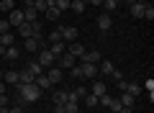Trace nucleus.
Instances as JSON below:
<instances>
[{
  "label": "nucleus",
  "mask_w": 154,
  "mask_h": 113,
  "mask_svg": "<svg viewBox=\"0 0 154 113\" xmlns=\"http://www.w3.org/2000/svg\"><path fill=\"white\" fill-rule=\"evenodd\" d=\"M54 59H57V57L49 52V49H38V57H36V62H38L41 67H44V70H49V67L54 64Z\"/></svg>",
  "instance_id": "1"
},
{
  "label": "nucleus",
  "mask_w": 154,
  "mask_h": 113,
  "mask_svg": "<svg viewBox=\"0 0 154 113\" xmlns=\"http://www.w3.org/2000/svg\"><path fill=\"white\" fill-rule=\"evenodd\" d=\"M46 77H49L51 85H57V82L64 80V70H59V67H49V70H46Z\"/></svg>",
  "instance_id": "2"
},
{
  "label": "nucleus",
  "mask_w": 154,
  "mask_h": 113,
  "mask_svg": "<svg viewBox=\"0 0 154 113\" xmlns=\"http://www.w3.org/2000/svg\"><path fill=\"white\" fill-rule=\"evenodd\" d=\"M8 23L18 28V26H21V23H23V11H16V8H13V11L8 13Z\"/></svg>",
  "instance_id": "3"
},
{
  "label": "nucleus",
  "mask_w": 154,
  "mask_h": 113,
  "mask_svg": "<svg viewBox=\"0 0 154 113\" xmlns=\"http://www.w3.org/2000/svg\"><path fill=\"white\" fill-rule=\"evenodd\" d=\"M77 26H62V39H67V41H77Z\"/></svg>",
  "instance_id": "4"
},
{
  "label": "nucleus",
  "mask_w": 154,
  "mask_h": 113,
  "mask_svg": "<svg viewBox=\"0 0 154 113\" xmlns=\"http://www.w3.org/2000/svg\"><path fill=\"white\" fill-rule=\"evenodd\" d=\"M80 70H82V77H98V64L82 62V64H80Z\"/></svg>",
  "instance_id": "5"
},
{
  "label": "nucleus",
  "mask_w": 154,
  "mask_h": 113,
  "mask_svg": "<svg viewBox=\"0 0 154 113\" xmlns=\"http://www.w3.org/2000/svg\"><path fill=\"white\" fill-rule=\"evenodd\" d=\"M67 52H69L72 57H82V54L88 52V49H85V46H82L80 41H69V46H67Z\"/></svg>",
  "instance_id": "6"
},
{
  "label": "nucleus",
  "mask_w": 154,
  "mask_h": 113,
  "mask_svg": "<svg viewBox=\"0 0 154 113\" xmlns=\"http://www.w3.org/2000/svg\"><path fill=\"white\" fill-rule=\"evenodd\" d=\"M80 59H82V62H90V64H98V62L103 59V54H100V52H85Z\"/></svg>",
  "instance_id": "7"
},
{
  "label": "nucleus",
  "mask_w": 154,
  "mask_h": 113,
  "mask_svg": "<svg viewBox=\"0 0 154 113\" xmlns=\"http://www.w3.org/2000/svg\"><path fill=\"white\" fill-rule=\"evenodd\" d=\"M69 67H75V57H72L69 52H64L62 59H59V70H69Z\"/></svg>",
  "instance_id": "8"
},
{
  "label": "nucleus",
  "mask_w": 154,
  "mask_h": 113,
  "mask_svg": "<svg viewBox=\"0 0 154 113\" xmlns=\"http://www.w3.org/2000/svg\"><path fill=\"white\" fill-rule=\"evenodd\" d=\"M110 26H113V18H110V13H105V16H98V28H100V31H108Z\"/></svg>",
  "instance_id": "9"
},
{
  "label": "nucleus",
  "mask_w": 154,
  "mask_h": 113,
  "mask_svg": "<svg viewBox=\"0 0 154 113\" xmlns=\"http://www.w3.org/2000/svg\"><path fill=\"white\" fill-rule=\"evenodd\" d=\"M90 93H93V95H98V98H103L105 93H108V87H105L103 80H95V82H93V90H90Z\"/></svg>",
  "instance_id": "10"
},
{
  "label": "nucleus",
  "mask_w": 154,
  "mask_h": 113,
  "mask_svg": "<svg viewBox=\"0 0 154 113\" xmlns=\"http://www.w3.org/2000/svg\"><path fill=\"white\" fill-rule=\"evenodd\" d=\"M69 100V93H64V90H57L54 95H51V103L54 105H62V103H67Z\"/></svg>",
  "instance_id": "11"
},
{
  "label": "nucleus",
  "mask_w": 154,
  "mask_h": 113,
  "mask_svg": "<svg viewBox=\"0 0 154 113\" xmlns=\"http://www.w3.org/2000/svg\"><path fill=\"white\" fill-rule=\"evenodd\" d=\"M26 70H28V72H31V75H33V77H38V75H44V67L38 64V62H36V59H33V62H28V64H26Z\"/></svg>",
  "instance_id": "12"
},
{
  "label": "nucleus",
  "mask_w": 154,
  "mask_h": 113,
  "mask_svg": "<svg viewBox=\"0 0 154 113\" xmlns=\"http://www.w3.org/2000/svg\"><path fill=\"white\" fill-rule=\"evenodd\" d=\"M33 82H36V87H41V90H49V87H51V82H49V77H46V72H44V75H38V77H33Z\"/></svg>",
  "instance_id": "13"
},
{
  "label": "nucleus",
  "mask_w": 154,
  "mask_h": 113,
  "mask_svg": "<svg viewBox=\"0 0 154 113\" xmlns=\"http://www.w3.org/2000/svg\"><path fill=\"white\" fill-rule=\"evenodd\" d=\"M18 36H23V39H31V36H33V28H31V23H26V21H23L21 26H18Z\"/></svg>",
  "instance_id": "14"
},
{
  "label": "nucleus",
  "mask_w": 154,
  "mask_h": 113,
  "mask_svg": "<svg viewBox=\"0 0 154 113\" xmlns=\"http://www.w3.org/2000/svg\"><path fill=\"white\" fill-rule=\"evenodd\" d=\"M36 18H38V13H36V8H33V5H28L26 11H23V21H26V23H33Z\"/></svg>",
  "instance_id": "15"
},
{
  "label": "nucleus",
  "mask_w": 154,
  "mask_h": 113,
  "mask_svg": "<svg viewBox=\"0 0 154 113\" xmlns=\"http://www.w3.org/2000/svg\"><path fill=\"white\" fill-rule=\"evenodd\" d=\"M98 64H100V67H98V72H103V75H110V72L116 70V67H113V62H110V59H100Z\"/></svg>",
  "instance_id": "16"
},
{
  "label": "nucleus",
  "mask_w": 154,
  "mask_h": 113,
  "mask_svg": "<svg viewBox=\"0 0 154 113\" xmlns=\"http://www.w3.org/2000/svg\"><path fill=\"white\" fill-rule=\"evenodd\" d=\"M46 41H49V44L64 41V39H62V26H59V28H54V31H51V33H46Z\"/></svg>",
  "instance_id": "17"
},
{
  "label": "nucleus",
  "mask_w": 154,
  "mask_h": 113,
  "mask_svg": "<svg viewBox=\"0 0 154 113\" xmlns=\"http://www.w3.org/2000/svg\"><path fill=\"white\" fill-rule=\"evenodd\" d=\"M144 5H146L144 0H141V3H131V16L134 18H141L144 16Z\"/></svg>",
  "instance_id": "18"
},
{
  "label": "nucleus",
  "mask_w": 154,
  "mask_h": 113,
  "mask_svg": "<svg viewBox=\"0 0 154 113\" xmlns=\"http://www.w3.org/2000/svg\"><path fill=\"white\" fill-rule=\"evenodd\" d=\"M69 8L77 13V16H82L85 13V0H69Z\"/></svg>",
  "instance_id": "19"
},
{
  "label": "nucleus",
  "mask_w": 154,
  "mask_h": 113,
  "mask_svg": "<svg viewBox=\"0 0 154 113\" xmlns=\"http://www.w3.org/2000/svg\"><path fill=\"white\" fill-rule=\"evenodd\" d=\"M54 57H62V54L67 52V46H64V41H57V44H51V49H49Z\"/></svg>",
  "instance_id": "20"
},
{
  "label": "nucleus",
  "mask_w": 154,
  "mask_h": 113,
  "mask_svg": "<svg viewBox=\"0 0 154 113\" xmlns=\"http://www.w3.org/2000/svg\"><path fill=\"white\" fill-rule=\"evenodd\" d=\"M3 80L11 82V85H18V80H21V77H18V72H16V70H8L5 75H3Z\"/></svg>",
  "instance_id": "21"
},
{
  "label": "nucleus",
  "mask_w": 154,
  "mask_h": 113,
  "mask_svg": "<svg viewBox=\"0 0 154 113\" xmlns=\"http://www.w3.org/2000/svg\"><path fill=\"white\" fill-rule=\"evenodd\" d=\"M18 57H21V49H18L16 44H13V46H8V49H5V59H18Z\"/></svg>",
  "instance_id": "22"
},
{
  "label": "nucleus",
  "mask_w": 154,
  "mask_h": 113,
  "mask_svg": "<svg viewBox=\"0 0 154 113\" xmlns=\"http://www.w3.org/2000/svg\"><path fill=\"white\" fill-rule=\"evenodd\" d=\"M118 100H121V105H123V108H134V100H136V98H134V95H128V93H123V95L118 98Z\"/></svg>",
  "instance_id": "23"
},
{
  "label": "nucleus",
  "mask_w": 154,
  "mask_h": 113,
  "mask_svg": "<svg viewBox=\"0 0 154 113\" xmlns=\"http://www.w3.org/2000/svg\"><path fill=\"white\" fill-rule=\"evenodd\" d=\"M64 113H80V103L77 100H67L64 103Z\"/></svg>",
  "instance_id": "24"
},
{
  "label": "nucleus",
  "mask_w": 154,
  "mask_h": 113,
  "mask_svg": "<svg viewBox=\"0 0 154 113\" xmlns=\"http://www.w3.org/2000/svg\"><path fill=\"white\" fill-rule=\"evenodd\" d=\"M85 95H88V87H82V85H80V87H75V90H72V98H75V100H77V103L82 100V98H85Z\"/></svg>",
  "instance_id": "25"
},
{
  "label": "nucleus",
  "mask_w": 154,
  "mask_h": 113,
  "mask_svg": "<svg viewBox=\"0 0 154 113\" xmlns=\"http://www.w3.org/2000/svg\"><path fill=\"white\" fill-rule=\"evenodd\" d=\"M13 41H16V36H13L11 31H8V33H0V44H3V46H13Z\"/></svg>",
  "instance_id": "26"
},
{
  "label": "nucleus",
  "mask_w": 154,
  "mask_h": 113,
  "mask_svg": "<svg viewBox=\"0 0 154 113\" xmlns=\"http://www.w3.org/2000/svg\"><path fill=\"white\" fill-rule=\"evenodd\" d=\"M62 16V11L57 5H51V8H46V18H49V21H57V18Z\"/></svg>",
  "instance_id": "27"
},
{
  "label": "nucleus",
  "mask_w": 154,
  "mask_h": 113,
  "mask_svg": "<svg viewBox=\"0 0 154 113\" xmlns=\"http://www.w3.org/2000/svg\"><path fill=\"white\" fill-rule=\"evenodd\" d=\"M16 8V0H0V11L3 13H11Z\"/></svg>",
  "instance_id": "28"
},
{
  "label": "nucleus",
  "mask_w": 154,
  "mask_h": 113,
  "mask_svg": "<svg viewBox=\"0 0 154 113\" xmlns=\"http://www.w3.org/2000/svg\"><path fill=\"white\" fill-rule=\"evenodd\" d=\"M82 100L88 103V108H93V105H98V103H100V98H98V95H93V93H88V95H85Z\"/></svg>",
  "instance_id": "29"
},
{
  "label": "nucleus",
  "mask_w": 154,
  "mask_h": 113,
  "mask_svg": "<svg viewBox=\"0 0 154 113\" xmlns=\"http://www.w3.org/2000/svg\"><path fill=\"white\" fill-rule=\"evenodd\" d=\"M100 5H105V13H113L116 8H118V3H116V0H103Z\"/></svg>",
  "instance_id": "30"
},
{
  "label": "nucleus",
  "mask_w": 154,
  "mask_h": 113,
  "mask_svg": "<svg viewBox=\"0 0 154 113\" xmlns=\"http://www.w3.org/2000/svg\"><path fill=\"white\" fill-rule=\"evenodd\" d=\"M141 18H149V21L154 18V5H152V3H146V5H144V16H141Z\"/></svg>",
  "instance_id": "31"
},
{
  "label": "nucleus",
  "mask_w": 154,
  "mask_h": 113,
  "mask_svg": "<svg viewBox=\"0 0 154 113\" xmlns=\"http://www.w3.org/2000/svg\"><path fill=\"white\" fill-rule=\"evenodd\" d=\"M54 5L59 8L62 13H64V11H69V0H54Z\"/></svg>",
  "instance_id": "32"
},
{
  "label": "nucleus",
  "mask_w": 154,
  "mask_h": 113,
  "mask_svg": "<svg viewBox=\"0 0 154 113\" xmlns=\"http://www.w3.org/2000/svg\"><path fill=\"white\" fill-rule=\"evenodd\" d=\"M67 72H69L72 77H77V80H80V77H82V70H80V64H75V67H69V70H67Z\"/></svg>",
  "instance_id": "33"
},
{
  "label": "nucleus",
  "mask_w": 154,
  "mask_h": 113,
  "mask_svg": "<svg viewBox=\"0 0 154 113\" xmlns=\"http://www.w3.org/2000/svg\"><path fill=\"white\" fill-rule=\"evenodd\" d=\"M11 31V23H8V18H0V33H8Z\"/></svg>",
  "instance_id": "34"
},
{
  "label": "nucleus",
  "mask_w": 154,
  "mask_h": 113,
  "mask_svg": "<svg viewBox=\"0 0 154 113\" xmlns=\"http://www.w3.org/2000/svg\"><path fill=\"white\" fill-rule=\"evenodd\" d=\"M8 103H11V98L5 93H0V108H8Z\"/></svg>",
  "instance_id": "35"
},
{
  "label": "nucleus",
  "mask_w": 154,
  "mask_h": 113,
  "mask_svg": "<svg viewBox=\"0 0 154 113\" xmlns=\"http://www.w3.org/2000/svg\"><path fill=\"white\" fill-rule=\"evenodd\" d=\"M8 113H26V111H23V105H18V103H16L13 108H8Z\"/></svg>",
  "instance_id": "36"
},
{
  "label": "nucleus",
  "mask_w": 154,
  "mask_h": 113,
  "mask_svg": "<svg viewBox=\"0 0 154 113\" xmlns=\"http://www.w3.org/2000/svg\"><path fill=\"white\" fill-rule=\"evenodd\" d=\"M54 113H64V103L62 105H54Z\"/></svg>",
  "instance_id": "37"
},
{
  "label": "nucleus",
  "mask_w": 154,
  "mask_h": 113,
  "mask_svg": "<svg viewBox=\"0 0 154 113\" xmlns=\"http://www.w3.org/2000/svg\"><path fill=\"white\" fill-rule=\"evenodd\" d=\"M85 3H90V5H100L103 0H85Z\"/></svg>",
  "instance_id": "38"
},
{
  "label": "nucleus",
  "mask_w": 154,
  "mask_h": 113,
  "mask_svg": "<svg viewBox=\"0 0 154 113\" xmlns=\"http://www.w3.org/2000/svg\"><path fill=\"white\" fill-rule=\"evenodd\" d=\"M5 49H8V46H3V44H0V57H5Z\"/></svg>",
  "instance_id": "39"
},
{
  "label": "nucleus",
  "mask_w": 154,
  "mask_h": 113,
  "mask_svg": "<svg viewBox=\"0 0 154 113\" xmlns=\"http://www.w3.org/2000/svg\"><path fill=\"white\" fill-rule=\"evenodd\" d=\"M0 93H5V82L3 80H0Z\"/></svg>",
  "instance_id": "40"
},
{
  "label": "nucleus",
  "mask_w": 154,
  "mask_h": 113,
  "mask_svg": "<svg viewBox=\"0 0 154 113\" xmlns=\"http://www.w3.org/2000/svg\"><path fill=\"white\" fill-rule=\"evenodd\" d=\"M118 113H131V108H121V111H118Z\"/></svg>",
  "instance_id": "41"
},
{
  "label": "nucleus",
  "mask_w": 154,
  "mask_h": 113,
  "mask_svg": "<svg viewBox=\"0 0 154 113\" xmlns=\"http://www.w3.org/2000/svg\"><path fill=\"white\" fill-rule=\"evenodd\" d=\"M116 3H123V0H116Z\"/></svg>",
  "instance_id": "42"
}]
</instances>
